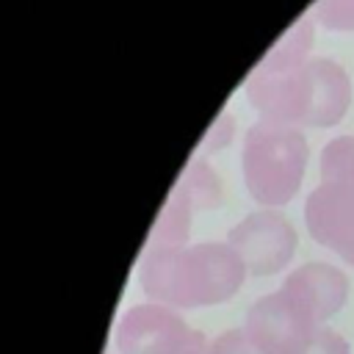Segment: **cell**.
I'll return each mask as SVG.
<instances>
[{"label": "cell", "mask_w": 354, "mask_h": 354, "mask_svg": "<svg viewBox=\"0 0 354 354\" xmlns=\"http://www.w3.org/2000/svg\"><path fill=\"white\" fill-rule=\"evenodd\" d=\"M191 213H194V205H191L188 194L174 183L169 199L163 202L160 216L152 224L149 246H185L188 227H191Z\"/></svg>", "instance_id": "10"}, {"label": "cell", "mask_w": 354, "mask_h": 354, "mask_svg": "<svg viewBox=\"0 0 354 354\" xmlns=\"http://www.w3.org/2000/svg\"><path fill=\"white\" fill-rule=\"evenodd\" d=\"M313 19L332 30H354V0H315Z\"/></svg>", "instance_id": "13"}, {"label": "cell", "mask_w": 354, "mask_h": 354, "mask_svg": "<svg viewBox=\"0 0 354 354\" xmlns=\"http://www.w3.org/2000/svg\"><path fill=\"white\" fill-rule=\"evenodd\" d=\"M177 185L188 194L194 210H207L213 207L218 199H221V185H218V177L213 174V169L205 163V158H194L185 171L180 174Z\"/></svg>", "instance_id": "12"}, {"label": "cell", "mask_w": 354, "mask_h": 354, "mask_svg": "<svg viewBox=\"0 0 354 354\" xmlns=\"http://www.w3.org/2000/svg\"><path fill=\"white\" fill-rule=\"evenodd\" d=\"M207 354H266L249 335L246 329H230L224 335H218L213 343H210V351Z\"/></svg>", "instance_id": "14"}, {"label": "cell", "mask_w": 354, "mask_h": 354, "mask_svg": "<svg viewBox=\"0 0 354 354\" xmlns=\"http://www.w3.org/2000/svg\"><path fill=\"white\" fill-rule=\"evenodd\" d=\"M301 354H348V343L329 326H318V332L313 335V340L307 343V348Z\"/></svg>", "instance_id": "15"}, {"label": "cell", "mask_w": 354, "mask_h": 354, "mask_svg": "<svg viewBox=\"0 0 354 354\" xmlns=\"http://www.w3.org/2000/svg\"><path fill=\"white\" fill-rule=\"evenodd\" d=\"M318 326L321 324L282 288L257 299L243 321L246 335L266 354H301Z\"/></svg>", "instance_id": "5"}, {"label": "cell", "mask_w": 354, "mask_h": 354, "mask_svg": "<svg viewBox=\"0 0 354 354\" xmlns=\"http://www.w3.org/2000/svg\"><path fill=\"white\" fill-rule=\"evenodd\" d=\"M313 50V14L299 17L263 55L257 72H288L307 64V53Z\"/></svg>", "instance_id": "9"}, {"label": "cell", "mask_w": 354, "mask_h": 354, "mask_svg": "<svg viewBox=\"0 0 354 354\" xmlns=\"http://www.w3.org/2000/svg\"><path fill=\"white\" fill-rule=\"evenodd\" d=\"M304 224L321 246L354 266V191L321 183L304 202Z\"/></svg>", "instance_id": "7"}, {"label": "cell", "mask_w": 354, "mask_h": 354, "mask_svg": "<svg viewBox=\"0 0 354 354\" xmlns=\"http://www.w3.org/2000/svg\"><path fill=\"white\" fill-rule=\"evenodd\" d=\"M307 166V141L299 127L260 119L246 130L241 171L254 202L279 207L290 202L301 185Z\"/></svg>", "instance_id": "3"}, {"label": "cell", "mask_w": 354, "mask_h": 354, "mask_svg": "<svg viewBox=\"0 0 354 354\" xmlns=\"http://www.w3.org/2000/svg\"><path fill=\"white\" fill-rule=\"evenodd\" d=\"M230 138H232V119H230L227 113H221V116L213 122V127L205 133V138L199 141L196 155L205 158L207 152H213V149H218V147H227Z\"/></svg>", "instance_id": "16"}, {"label": "cell", "mask_w": 354, "mask_h": 354, "mask_svg": "<svg viewBox=\"0 0 354 354\" xmlns=\"http://www.w3.org/2000/svg\"><path fill=\"white\" fill-rule=\"evenodd\" d=\"M122 354H207L210 343L194 332L174 310L160 304H138L127 310L116 329Z\"/></svg>", "instance_id": "4"}, {"label": "cell", "mask_w": 354, "mask_h": 354, "mask_svg": "<svg viewBox=\"0 0 354 354\" xmlns=\"http://www.w3.org/2000/svg\"><path fill=\"white\" fill-rule=\"evenodd\" d=\"M260 119L282 124L329 127L337 124L351 100L346 72L332 61H307L288 72H252L246 83Z\"/></svg>", "instance_id": "2"}, {"label": "cell", "mask_w": 354, "mask_h": 354, "mask_svg": "<svg viewBox=\"0 0 354 354\" xmlns=\"http://www.w3.org/2000/svg\"><path fill=\"white\" fill-rule=\"evenodd\" d=\"M246 274L243 260L230 243L149 246L138 266L144 293L169 307H207L230 301Z\"/></svg>", "instance_id": "1"}, {"label": "cell", "mask_w": 354, "mask_h": 354, "mask_svg": "<svg viewBox=\"0 0 354 354\" xmlns=\"http://www.w3.org/2000/svg\"><path fill=\"white\" fill-rule=\"evenodd\" d=\"M227 243L243 260L249 274L268 277L290 263L296 252V232L282 213L254 210L230 230Z\"/></svg>", "instance_id": "6"}, {"label": "cell", "mask_w": 354, "mask_h": 354, "mask_svg": "<svg viewBox=\"0 0 354 354\" xmlns=\"http://www.w3.org/2000/svg\"><path fill=\"white\" fill-rule=\"evenodd\" d=\"M279 288L290 293L318 324L335 315L343 307L346 293H348L346 274L329 263H304L290 277H285Z\"/></svg>", "instance_id": "8"}, {"label": "cell", "mask_w": 354, "mask_h": 354, "mask_svg": "<svg viewBox=\"0 0 354 354\" xmlns=\"http://www.w3.org/2000/svg\"><path fill=\"white\" fill-rule=\"evenodd\" d=\"M321 183L354 191V136L332 138L321 149Z\"/></svg>", "instance_id": "11"}]
</instances>
